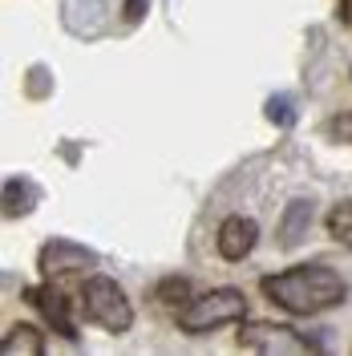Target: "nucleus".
<instances>
[{
  "label": "nucleus",
  "mask_w": 352,
  "mask_h": 356,
  "mask_svg": "<svg viewBox=\"0 0 352 356\" xmlns=\"http://www.w3.org/2000/svg\"><path fill=\"white\" fill-rule=\"evenodd\" d=\"M259 291L275 308H284L287 316H316V312L336 308L349 296V284L328 264H296V267H287V271L264 275Z\"/></svg>",
  "instance_id": "f257e3e1"
},
{
  "label": "nucleus",
  "mask_w": 352,
  "mask_h": 356,
  "mask_svg": "<svg viewBox=\"0 0 352 356\" xmlns=\"http://www.w3.org/2000/svg\"><path fill=\"white\" fill-rule=\"evenodd\" d=\"M264 113H267V122L271 126H280V130H287L291 122H296V106H291V97H267V106H264Z\"/></svg>",
  "instance_id": "ddd939ff"
},
{
  "label": "nucleus",
  "mask_w": 352,
  "mask_h": 356,
  "mask_svg": "<svg viewBox=\"0 0 352 356\" xmlns=\"http://www.w3.org/2000/svg\"><path fill=\"white\" fill-rule=\"evenodd\" d=\"M316 215V202L312 199H291L284 207V215H280V247H300L304 243V235H308V222Z\"/></svg>",
  "instance_id": "6e6552de"
},
{
  "label": "nucleus",
  "mask_w": 352,
  "mask_h": 356,
  "mask_svg": "<svg viewBox=\"0 0 352 356\" xmlns=\"http://www.w3.org/2000/svg\"><path fill=\"white\" fill-rule=\"evenodd\" d=\"M24 300L33 304V308L45 316V324L53 328V332H61L65 340H77V324H73V316H69V300L65 291L57 288V284H41V288H24L21 291Z\"/></svg>",
  "instance_id": "423d86ee"
},
{
  "label": "nucleus",
  "mask_w": 352,
  "mask_h": 356,
  "mask_svg": "<svg viewBox=\"0 0 352 356\" xmlns=\"http://www.w3.org/2000/svg\"><path fill=\"white\" fill-rule=\"evenodd\" d=\"M81 308H86V316L97 328H106L110 336H122L134 328V304L126 300L122 284L110 280V275H89L81 284Z\"/></svg>",
  "instance_id": "7ed1b4c3"
},
{
  "label": "nucleus",
  "mask_w": 352,
  "mask_h": 356,
  "mask_svg": "<svg viewBox=\"0 0 352 356\" xmlns=\"http://www.w3.org/2000/svg\"><path fill=\"white\" fill-rule=\"evenodd\" d=\"M239 348L259 356H308L316 353V340L300 336L296 328L271 324V320H251V324L239 328Z\"/></svg>",
  "instance_id": "20e7f679"
},
{
  "label": "nucleus",
  "mask_w": 352,
  "mask_h": 356,
  "mask_svg": "<svg viewBox=\"0 0 352 356\" xmlns=\"http://www.w3.org/2000/svg\"><path fill=\"white\" fill-rule=\"evenodd\" d=\"M324 227H328V235L336 239V243L349 247V251H352V202H349V199L332 207L328 219H324Z\"/></svg>",
  "instance_id": "9b49d317"
},
{
  "label": "nucleus",
  "mask_w": 352,
  "mask_h": 356,
  "mask_svg": "<svg viewBox=\"0 0 352 356\" xmlns=\"http://www.w3.org/2000/svg\"><path fill=\"white\" fill-rule=\"evenodd\" d=\"M142 17H146V0H126L122 4V21L126 24H138Z\"/></svg>",
  "instance_id": "2eb2a0df"
},
{
  "label": "nucleus",
  "mask_w": 352,
  "mask_h": 356,
  "mask_svg": "<svg viewBox=\"0 0 352 356\" xmlns=\"http://www.w3.org/2000/svg\"><path fill=\"white\" fill-rule=\"evenodd\" d=\"M340 17L352 24V0H340Z\"/></svg>",
  "instance_id": "dca6fc26"
},
{
  "label": "nucleus",
  "mask_w": 352,
  "mask_h": 356,
  "mask_svg": "<svg viewBox=\"0 0 352 356\" xmlns=\"http://www.w3.org/2000/svg\"><path fill=\"white\" fill-rule=\"evenodd\" d=\"M247 316V296L239 288H211L186 300L182 312H178V328L186 336H202V332H215L223 324H235Z\"/></svg>",
  "instance_id": "f03ea898"
},
{
  "label": "nucleus",
  "mask_w": 352,
  "mask_h": 356,
  "mask_svg": "<svg viewBox=\"0 0 352 356\" xmlns=\"http://www.w3.org/2000/svg\"><path fill=\"white\" fill-rule=\"evenodd\" d=\"M93 264H97V251L73 243V239H49V243L41 247V255H37V267H41V275L49 284H61L65 275L89 271Z\"/></svg>",
  "instance_id": "39448f33"
},
{
  "label": "nucleus",
  "mask_w": 352,
  "mask_h": 356,
  "mask_svg": "<svg viewBox=\"0 0 352 356\" xmlns=\"http://www.w3.org/2000/svg\"><path fill=\"white\" fill-rule=\"evenodd\" d=\"M0 353L4 356H45V336L37 328H29V324H17V328L4 332Z\"/></svg>",
  "instance_id": "9d476101"
},
{
  "label": "nucleus",
  "mask_w": 352,
  "mask_h": 356,
  "mask_svg": "<svg viewBox=\"0 0 352 356\" xmlns=\"http://www.w3.org/2000/svg\"><path fill=\"white\" fill-rule=\"evenodd\" d=\"M37 182H29V178H8L4 182V219H24V215H33V207H37Z\"/></svg>",
  "instance_id": "1a4fd4ad"
},
{
  "label": "nucleus",
  "mask_w": 352,
  "mask_h": 356,
  "mask_svg": "<svg viewBox=\"0 0 352 356\" xmlns=\"http://www.w3.org/2000/svg\"><path fill=\"white\" fill-rule=\"evenodd\" d=\"M154 296L162 304H186V296H191V280L186 275H166V280H158L154 284Z\"/></svg>",
  "instance_id": "f8f14e48"
},
{
  "label": "nucleus",
  "mask_w": 352,
  "mask_h": 356,
  "mask_svg": "<svg viewBox=\"0 0 352 356\" xmlns=\"http://www.w3.org/2000/svg\"><path fill=\"white\" fill-rule=\"evenodd\" d=\"M328 138L332 142H352V113H340L328 122Z\"/></svg>",
  "instance_id": "4468645a"
},
{
  "label": "nucleus",
  "mask_w": 352,
  "mask_h": 356,
  "mask_svg": "<svg viewBox=\"0 0 352 356\" xmlns=\"http://www.w3.org/2000/svg\"><path fill=\"white\" fill-rule=\"evenodd\" d=\"M215 243H219V255L227 264H239V259L251 255V247L259 243V227H255V219H247V215H227L219 222V239Z\"/></svg>",
  "instance_id": "0eeeda50"
}]
</instances>
